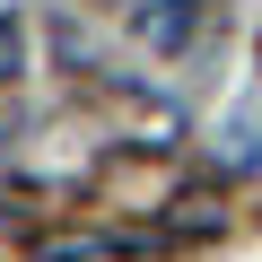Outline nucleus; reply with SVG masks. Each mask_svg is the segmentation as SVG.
Masks as SVG:
<instances>
[{
    "mask_svg": "<svg viewBox=\"0 0 262 262\" xmlns=\"http://www.w3.org/2000/svg\"><path fill=\"white\" fill-rule=\"evenodd\" d=\"M18 70H27V27H18L9 9H0V88H9Z\"/></svg>",
    "mask_w": 262,
    "mask_h": 262,
    "instance_id": "obj_2",
    "label": "nucleus"
},
{
    "mask_svg": "<svg viewBox=\"0 0 262 262\" xmlns=\"http://www.w3.org/2000/svg\"><path fill=\"white\" fill-rule=\"evenodd\" d=\"M131 27H140L149 53H184L192 27H201V0H140V18H131Z\"/></svg>",
    "mask_w": 262,
    "mask_h": 262,
    "instance_id": "obj_1",
    "label": "nucleus"
}]
</instances>
